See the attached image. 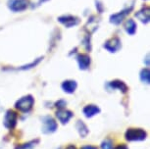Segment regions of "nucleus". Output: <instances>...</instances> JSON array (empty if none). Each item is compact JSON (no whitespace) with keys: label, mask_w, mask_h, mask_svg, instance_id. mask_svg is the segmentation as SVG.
<instances>
[{"label":"nucleus","mask_w":150,"mask_h":149,"mask_svg":"<svg viewBox=\"0 0 150 149\" xmlns=\"http://www.w3.org/2000/svg\"><path fill=\"white\" fill-rule=\"evenodd\" d=\"M146 137V133L141 129H129L126 133V138L129 141L143 140Z\"/></svg>","instance_id":"obj_1"},{"label":"nucleus","mask_w":150,"mask_h":149,"mask_svg":"<svg viewBox=\"0 0 150 149\" xmlns=\"http://www.w3.org/2000/svg\"><path fill=\"white\" fill-rule=\"evenodd\" d=\"M35 142H30V143H28V144H24L23 146H19L17 149H30L33 147V144Z\"/></svg>","instance_id":"obj_19"},{"label":"nucleus","mask_w":150,"mask_h":149,"mask_svg":"<svg viewBox=\"0 0 150 149\" xmlns=\"http://www.w3.org/2000/svg\"><path fill=\"white\" fill-rule=\"evenodd\" d=\"M81 149H97L96 147H94V146H90V145H86V146H83Z\"/></svg>","instance_id":"obj_22"},{"label":"nucleus","mask_w":150,"mask_h":149,"mask_svg":"<svg viewBox=\"0 0 150 149\" xmlns=\"http://www.w3.org/2000/svg\"><path fill=\"white\" fill-rule=\"evenodd\" d=\"M99 112H100V110H99V108L95 105H88L83 109V113L87 118L94 116V115L99 113Z\"/></svg>","instance_id":"obj_13"},{"label":"nucleus","mask_w":150,"mask_h":149,"mask_svg":"<svg viewBox=\"0 0 150 149\" xmlns=\"http://www.w3.org/2000/svg\"><path fill=\"white\" fill-rule=\"evenodd\" d=\"M115 149H129L128 147H127L126 145H124V144H122V145H119V146H117Z\"/></svg>","instance_id":"obj_21"},{"label":"nucleus","mask_w":150,"mask_h":149,"mask_svg":"<svg viewBox=\"0 0 150 149\" xmlns=\"http://www.w3.org/2000/svg\"><path fill=\"white\" fill-rule=\"evenodd\" d=\"M56 105H57V107L59 109H63L64 106L66 105V102H65V101H63V100H60L59 102H57V104H56Z\"/></svg>","instance_id":"obj_20"},{"label":"nucleus","mask_w":150,"mask_h":149,"mask_svg":"<svg viewBox=\"0 0 150 149\" xmlns=\"http://www.w3.org/2000/svg\"><path fill=\"white\" fill-rule=\"evenodd\" d=\"M62 88L68 93H72L77 88V83L75 81H66L62 83Z\"/></svg>","instance_id":"obj_11"},{"label":"nucleus","mask_w":150,"mask_h":149,"mask_svg":"<svg viewBox=\"0 0 150 149\" xmlns=\"http://www.w3.org/2000/svg\"><path fill=\"white\" fill-rule=\"evenodd\" d=\"M43 133H50L56 131L57 129V124L51 117H44L43 119Z\"/></svg>","instance_id":"obj_3"},{"label":"nucleus","mask_w":150,"mask_h":149,"mask_svg":"<svg viewBox=\"0 0 150 149\" xmlns=\"http://www.w3.org/2000/svg\"><path fill=\"white\" fill-rule=\"evenodd\" d=\"M135 17L140 20L142 23H148L149 22V9L148 8H144V9L138 11L135 14Z\"/></svg>","instance_id":"obj_12"},{"label":"nucleus","mask_w":150,"mask_h":149,"mask_svg":"<svg viewBox=\"0 0 150 149\" xmlns=\"http://www.w3.org/2000/svg\"><path fill=\"white\" fill-rule=\"evenodd\" d=\"M59 22L62 23L67 28H71L74 26H77L79 24V19L73 16H63L59 18Z\"/></svg>","instance_id":"obj_7"},{"label":"nucleus","mask_w":150,"mask_h":149,"mask_svg":"<svg viewBox=\"0 0 150 149\" xmlns=\"http://www.w3.org/2000/svg\"><path fill=\"white\" fill-rule=\"evenodd\" d=\"M140 78L143 83H149L150 81V73H149V70L148 69H144L141 71L140 73Z\"/></svg>","instance_id":"obj_17"},{"label":"nucleus","mask_w":150,"mask_h":149,"mask_svg":"<svg viewBox=\"0 0 150 149\" xmlns=\"http://www.w3.org/2000/svg\"><path fill=\"white\" fill-rule=\"evenodd\" d=\"M77 129L79 131V133L81 136H86L87 133H88V130H87L86 126L81 122V121H78L77 123Z\"/></svg>","instance_id":"obj_16"},{"label":"nucleus","mask_w":150,"mask_h":149,"mask_svg":"<svg viewBox=\"0 0 150 149\" xmlns=\"http://www.w3.org/2000/svg\"><path fill=\"white\" fill-rule=\"evenodd\" d=\"M67 149H76V147L74 145H70V146H68Z\"/></svg>","instance_id":"obj_23"},{"label":"nucleus","mask_w":150,"mask_h":149,"mask_svg":"<svg viewBox=\"0 0 150 149\" xmlns=\"http://www.w3.org/2000/svg\"><path fill=\"white\" fill-rule=\"evenodd\" d=\"M17 114L14 111H8L4 119V126L7 129H13L17 124Z\"/></svg>","instance_id":"obj_5"},{"label":"nucleus","mask_w":150,"mask_h":149,"mask_svg":"<svg viewBox=\"0 0 150 149\" xmlns=\"http://www.w3.org/2000/svg\"><path fill=\"white\" fill-rule=\"evenodd\" d=\"M56 116H57L58 120L60 121L62 124H65V123H68L69 120L72 118L73 114L72 112L70 111H67V110H60L56 113Z\"/></svg>","instance_id":"obj_9"},{"label":"nucleus","mask_w":150,"mask_h":149,"mask_svg":"<svg viewBox=\"0 0 150 149\" xmlns=\"http://www.w3.org/2000/svg\"><path fill=\"white\" fill-rule=\"evenodd\" d=\"M104 47L110 52H116L121 48V41L119 38L114 37L106 41V43L104 44Z\"/></svg>","instance_id":"obj_6"},{"label":"nucleus","mask_w":150,"mask_h":149,"mask_svg":"<svg viewBox=\"0 0 150 149\" xmlns=\"http://www.w3.org/2000/svg\"><path fill=\"white\" fill-rule=\"evenodd\" d=\"M28 7V0H10L9 8L12 11L19 12L25 10Z\"/></svg>","instance_id":"obj_4"},{"label":"nucleus","mask_w":150,"mask_h":149,"mask_svg":"<svg viewBox=\"0 0 150 149\" xmlns=\"http://www.w3.org/2000/svg\"><path fill=\"white\" fill-rule=\"evenodd\" d=\"M110 85L112 86L113 88H119L121 89L123 92H126L128 90V88H127V85L125 84L123 81H112L111 83H110Z\"/></svg>","instance_id":"obj_15"},{"label":"nucleus","mask_w":150,"mask_h":149,"mask_svg":"<svg viewBox=\"0 0 150 149\" xmlns=\"http://www.w3.org/2000/svg\"><path fill=\"white\" fill-rule=\"evenodd\" d=\"M125 27H126V30L129 35H134L135 32V30H137V25H135L134 21H132V20H129L126 23Z\"/></svg>","instance_id":"obj_14"},{"label":"nucleus","mask_w":150,"mask_h":149,"mask_svg":"<svg viewBox=\"0 0 150 149\" xmlns=\"http://www.w3.org/2000/svg\"><path fill=\"white\" fill-rule=\"evenodd\" d=\"M131 10H132V8H129V9H127V10H125V11H122V12H120V13L114 14V15L111 16V18H110V21H111V23L115 24V25L120 24L121 22L124 20L125 17H126L129 13V11H131Z\"/></svg>","instance_id":"obj_8"},{"label":"nucleus","mask_w":150,"mask_h":149,"mask_svg":"<svg viewBox=\"0 0 150 149\" xmlns=\"http://www.w3.org/2000/svg\"><path fill=\"white\" fill-rule=\"evenodd\" d=\"M33 105V98L30 95H28V96L21 98L16 103V107L22 112H29L32 109Z\"/></svg>","instance_id":"obj_2"},{"label":"nucleus","mask_w":150,"mask_h":149,"mask_svg":"<svg viewBox=\"0 0 150 149\" xmlns=\"http://www.w3.org/2000/svg\"><path fill=\"white\" fill-rule=\"evenodd\" d=\"M101 148L102 149H111L112 148L111 140H109V139L104 140V141L102 142V144H101Z\"/></svg>","instance_id":"obj_18"},{"label":"nucleus","mask_w":150,"mask_h":149,"mask_svg":"<svg viewBox=\"0 0 150 149\" xmlns=\"http://www.w3.org/2000/svg\"><path fill=\"white\" fill-rule=\"evenodd\" d=\"M78 62L80 65V69L86 70L90 65V58L87 55L81 54L78 56Z\"/></svg>","instance_id":"obj_10"}]
</instances>
